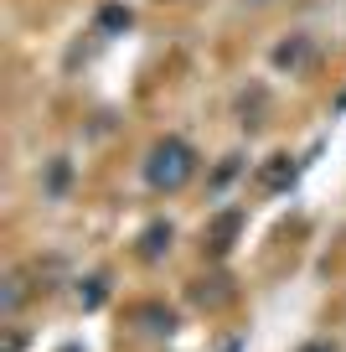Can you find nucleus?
I'll list each match as a JSON object with an SVG mask.
<instances>
[{"instance_id": "nucleus-1", "label": "nucleus", "mask_w": 346, "mask_h": 352, "mask_svg": "<svg viewBox=\"0 0 346 352\" xmlns=\"http://www.w3.org/2000/svg\"><path fill=\"white\" fill-rule=\"evenodd\" d=\"M186 176H192V145H181V140L155 145V155H150V182L155 187H181Z\"/></svg>"}]
</instances>
